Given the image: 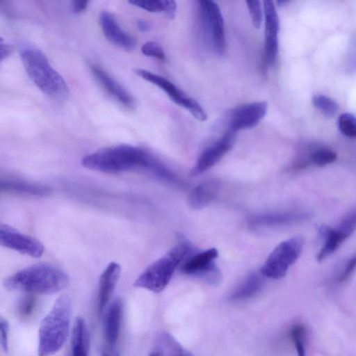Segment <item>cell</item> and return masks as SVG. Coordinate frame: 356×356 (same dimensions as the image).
Masks as SVG:
<instances>
[{"instance_id": "1", "label": "cell", "mask_w": 356, "mask_h": 356, "mask_svg": "<svg viewBox=\"0 0 356 356\" xmlns=\"http://www.w3.org/2000/svg\"><path fill=\"white\" fill-rule=\"evenodd\" d=\"M82 165L108 174L140 170L169 184H178L179 178L159 159L146 150L129 145H118L85 156Z\"/></svg>"}, {"instance_id": "2", "label": "cell", "mask_w": 356, "mask_h": 356, "mask_svg": "<svg viewBox=\"0 0 356 356\" xmlns=\"http://www.w3.org/2000/svg\"><path fill=\"white\" fill-rule=\"evenodd\" d=\"M69 277L65 271L47 263L35 264L19 270L3 282L10 291L32 294H52L65 289Z\"/></svg>"}, {"instance_id": "3", "label": "cell", "mask_w": 356, "mask_h": 356, "mask_svg": "<svg viewBox=\"0 0 356 356\" xmlns=\"http://www.w3.org/2000/svg\"><path fill=\"white\" fill-rule=\"evenodd\" d=\"M72 304L67 294L60 295L41 321L39 328L38 355L47 356L58 352L68 337Z\"/></svg>"}, {"instance_id": "4", "label": "cell", "mask_w": 356, "mask_h": 356, "mask_svg": "<svg viewBox=\"0 0 356 356\" xmlns=\"http://www.w3.org/2000/svg\"><path fill=\"white\" fill-rule=\"evenodd\" d=\"M195 252L196 248L191 243L181 241L147 267L136 280L134 286L155 293L162 291L169 284L176 268Z\"/></svg>"}, {"instance_id": "5", "label": "cell", "mask_w": 356, "mask_h": 356, "mask_svg": "<svg viewBox=\"0 0 356 356\" xmlns=\"http://www.w3.org/2000/svg\"><path fill=\"white\" fill-rule=\"evenodd\" d=\"M21 59L26 72L39 89L56 100L63 101L69 94L67 83L51 67L46 56L39 49L22 51Z\"/></svg>"}, {"instance_id": "6", "label": "cell", "mask_w": 356, "mask_h": 356, "mask_svg": "<svg viewBox=\"0 0 356 356\" xmlns=\"http://www.w3.org/2000/svg\"><path fill=\"white\" fill-rule=\"evenodd\" d=\"M303 246L304 238L300 236L281 242L269 254L260 273L271 279L283 277L299 257Z\"/></svg>"}, {"instance_id": "7", "label": "cell", "mask_w": 356, "mask_h": 356, "mask_svg": "<svg viewBox=\"0 0 356 356\" xmlns=\"http://www.w3.org/2000/svg\"><path fill=\"white\" fill-rule=\"evenodd\" d=\"M134 72L140 77L160 88L173 102L187 110L197 120H207V113L199 102L166 78L143 69H135Z\"/></svg>"}, {"instance_id": "8", "label": "cell", "mask_w": 356, "mask_h": 356, "mask_svg": "<svg viewBox=\"0 0 356 356\" xmlns=\"http://www.w3.org/2000/svg\"><path fill=\"white\" fill-rule=\"evenodd\" d=\"M203 29L213 50L223 55L226 49L224 21L220 10L214 0H197Z\"/></svg>"}, {"instance_id": "9", "label": "cell", "mask_w": 356, "mask_h": 356, "mask_svg": "<svg viewBox=\"0 0 356 356\" xmlns=\"http://www.w3.org/2000/svg\"><path fill=\"white\" fill-rule=\"evenodd\" d=\"M218 256V250L214 248L195 252L182 262L180 269L184 273L200 278L209 284H219L222 274L214 262Z\"/></svg>"}, {"instance_id": "10", "label": "cell", "mask_w": 356, "mask_h": 356, "mask_svg": "<svg viewBox=\"0 0 356 356\" xmlns=\"http://www.w3.org/2000/svg\"><path fill=\"white\" fill-rule=\"evenodd\" d=\"M356 224L355 210L348 211L335 227L321 225L318 229L323 245L316 256L318 261H322L333 254L343 241L355 231Z\"/></svg>"}, {"instance_id": "11", "label": "cell", "mask_w": 356, "mask_h": 356, "mask_svg": "<svg viewBox=\"0 0 356 356\" xmlns=\"http://www.w3.org/2000/svg\"><path fill=\"white\" fill-rule=\"evenodd\" d=\"M0 245L36 258L44 251L39 240L2 222H0Z\"/></svg>"}, {"instance_id": "12", "label": "cell", "mask_w": 356, "mask_h": 356, "mask_svg": "<svg viewBox=\"0 0 356 356\" xmlns=\"http://www.w3.org/2000/svg\"><path fill=\"white\" fill-rule=\"evenodd\" d=\"M264 14V59L266 66L273 67L278 53L279 17L273 0H263Z\"/></svg>"}, {"instance_id": "13", "label": "cell", "mask_w": 356, "mask_h": 356, "mask_svg": "<svg viewBox=\"0 0 356 356\" xmlns=\"http://www.w3.org/2000/svg\"><path fill=\"white\" fill-rule=\"evenodd\" d=\"M235 139L236 132L229 129L218 141L202 152L191 170L190 175H199L216 165L232 149Z\"/></svg>"}, {"instance_id": "14", "label": "cell", "mask_w": 356, "mask_h": 356, "mask_svg": "<svg viewBox=\"0 0 356 356\" xmlns=\"http://www.w3.org/2000/svg\"><path fill=\"white\" fill-rule=\"evenodd\" d=\"M309 214L305 211H287L255 213L248 218L251 228L288 226L305 221Z\"/></svg>"}, {"instance_id": "15", "label": "cell", "mask_w": 356, "mask_h": 356, "mask_svg": "<svg viewBox=\"0 0 356 356\" xmlns=\"http://www.w3.org/2000/svg\"><path fill=\"white\" fill-rule=\"evenodd\" d=\"M268 104L265 102H257L239 106L232 115L229 129L236 132L255 127L265 116Z\"/></svg>"}, {"instance_id": "16", "label": "cell", "mask_w": 356, "mask_h": 356, "mask_svg": "<svg viewBox=\"0 0 356 356\" xmlns=\"http://www.w3.org/2000/svg\"><path fill=\"white\" fill-rule=\"evenodd\" d=\"M93 76L103 88L124 107L133 109L136 102L133 96L99 66L90 63Z\"/></svg>"}, {"instance_id": "17", "label": "cell", "mask_w": 356, "mask_h": 356, "mask_svg": "<svg viewBox=\"0 0 356 356\" xmlns=\"http://www.w3.org/2000/svg\"><path fill=\"white\" fill-rule=\"evenodd\" d=\"M99 21L104 34L109 41L124 49L132 50L135 48V39L120 28L113 15L103 11Z\"/></svg>"}, {"instance_id": "18", "label": "cell", "mask_w": 356, "mask_h": 356, "mask_svg": "<svg viewBox=\"0 0 356 356\" xmlns=\"http://www.w3.org/2000/svg\"><path fill=\"white\" fill-rule=\"evenodd\" d=\"M221 183L216 179L205 180L190 193L188 204L193 209H202L210 204L218 196Z\"/></svg>"}, {"instance_id": "19", "label": "cell", "mask_w": 356, "mask_h": 356, "mask_svg": "<svg viewBox=\"0 0 356 356\" xmlns=\"http://www.w3.org/2000/svg\"><path fill=\"white\" fill-rule=\"evenodd\" d=\"M121 267L116 262H111L103 271L99 282V311L105 309L109 302L120 275Z\"/></svg>"}, {"instance_id": "20", "label": "cell", "mask_w": 356, "mask_h": 356, "mask_svg": "<svg viewBox=\"0 0 356 356\" xmlns=\"http://www.w3.org/2000/svg\"><path fill=\"white\" fill-rule=\"evenodd\" d=\"M264 284L261 274L252 273L247 275L229 294L231 302H242L258 295Z\"/></svg>"}, {"instance_id": "21", "label": "cell", "mask_w": 356, "mask_h": 356, "mask_svg": "<svg viewBox=\"0 0 356 356\" xmlns=\"http://www.w3.org/2000/svg\"><path fill=\"white\" fill-rule=\"evenodd\" d=\"M123 303L115 299L110 305L105 321V338L108 345L113 347L116 343L120 330Z\"/></svg>"}, {"instance_id": "22", "label": "cell", "mask_w": 356, "mask_h": 356, "mask_svg": "<svg viewBox=\"0 0 356 356\" xmlns=\"http://www.w3.org/2000/svg\"><path fill=\"white\" fill-rule=\"evenodd\" d=\"M90 346V334L85 320L76 317L71 337V350L74 356H87Z\"/></svg>"}, {"instance_id": "23", "label": "cell", "mask_w": 356, "mask_h": 356, "mask_svg": "<svg viewBox=\"0 0 356 356\" xmlns=\"http://www.w3.org/2000/svg\"><path fill=\"white\" fill-rule=\"evenodd\" d=\"M150 355H191L169 333L162 332L157 334Z\"/></svg>"}, {"instance_id": "24", "label": "cell", "mask_w": 356, "mask_h": 356, "mask_svg": "<svg viewBox=\"0 0 356 356\" xmlns=\"http://www.w3.org/2000/svg\"><path fill=\"white\" fill-rule=\"evenodd\" d=\"M314 106L325 116L332 118L339 110L338 104L330 97L323 95H316L313 97Z\"/></svg>"}, {"instance_id": "25", "label": "cell", "mask_w": 356, "mask_h": 356, "mask_svg": "<svg viewBox=\"0 0 356 356\" xmlns=\"http://www.w3.org/2000/svg\"><path fill=\"white\" fill-rule=\"evenodd\" d=\"M337 157V154L333 150L325 147H320L312 152L310 163L316 166L323 167L334 162Z\"/></svg>"}, {"instance_id": "26", "label": "cell", "mask_w": 356, "mask_h": 356, "mask_svg": "<svg viewBox=\"0 0 356 356\" xmlns=\"http://www.w3.org/2000/svg\"><path fill=\"white\" fill-rule=\"evenodd\" d=\"M290 337L298 355H305L306 330L303 325L296 323L290 327Z\"/></svg>"}, {"instance_id": "27", "label": "cell", "mask_w": 356, "mask_h": 356, "mask_svg": "<svg viewBox=\"0 0 356 356\" xmlns=\"http://www.w3.org/2000/svg\"><path fill=\"white\" fill-rule=\"evenodd\" d=\"M339 131L346 137L355 138L356 136V119L348 113H342L337 122Z\"/></svg>"}, {"instance_id": "28", "label": "cell", "mask_w": 356, "mask_h": 356, "mask_svg": "<svg viewBox=\"0 0 356 356\" xmlns=\"http://www.w3.org/2000/svg\"><path fill=\"white\" fill-rule=\"evenodd\" d=\"M37 298L32 293L25 294L20 298L17 304V313L21 318H27L30 317L37 307Z\"/></svg>"}, {"instance_id": "29", "label": "cell", "mask_w": 356, "mask_h": 356, "mask_svg": "<svg viewBox=\"0 0 356 356\" xmlns=\"http://www.w3.org/2000/svg\"><path fill=\"white\" fill-rule=\"evenodd\" d=\"M247 8L253 26L259 29L261 22V6L260 0H245Z\"/></svg>"}, {"instance_id": "30", "label": "cell", "mask_w": 356, "mask_h": 356, "mask_svg": "<svg viewBox=\"0 0 356 356\" xmlns=\"http://www.w3.org/2000/svg\"><path fill=\"white\" fill-rule=\"evenodd\" d=\"M143 54L145 56L154 57L161 60L165 59V55L162 47L155 42H147L141 47Z\"/></svg>"}, {"instance_id": "31", "label": "cell", "mask_w": 356, "mask_h": 356, "mask_svg": "<svg viewBox=\"0 0 356 356\" xmlns=\"http://www.w3.org/2000/svg\"><path fill=\"white\" fill-rule=\"evenodd\" d=\"M159 12H163L169 18H173L177 10L175 0H156Z\"/></svg>"}, {"instance_id": "32", "label": "cell", "mask_w": 356, "mask_h": 356, "mask_svg": "<svg viewBox=\"0 0 356 356\" xmlns=\"http://www.w3.org/2000/svg\"><path fill=\"white\" fill-rule=\"evenodd\" d=\"M355 256L353 255L347 261L341 273L337 277V282H344L348 280L355 270Z\"/></svg>"}, {"instance_id": "33", "label": "cell", "mask_w": 356, "mask_h": 356, "mask_svg": "<svg viewBox=\"0 0 356 356\" xmlns=\"http://www.w3.org/2000/svg\"><path fill=\"white\" fill-rule=\"evenodd\" d=\"M9 328L8 322L0 318V345L4 352L8 351Z\"/></svg>"}, {"instance_id": "34", "label": "cell", "mask_w": 356, "mask_h": 356, "mask_svg": "<svg viewBox=\"0 0 356 356\" xmlns=\"http://www.w3.org/2000/svg\"><path fill=\"white\" fill-rule=\"evenodd\" d=\"M129 2L149 12H159L156 0H128Z\"/></svg>"}, {"instance_id": "35", "label": "cell", "mask_w": 356, "mask_h": 356, "mask_svg": "<svg viewBox=\"0 0 356 356\" xmlns=\"http://www.w3.org/2000/svg\"><path fill=\"white\" fill-rule=\"evenodd\" d=\"M14 51V47L3 42H0V62L9 56Z\"/></svg>"}, {"instance_id": "36", "label": "cell", "mask_w": 356, "mask_h": 356, "mask_svg": "<svg viewBox=\"0 0 356 356\" xmlns=\"http://www.w3.org/2000/svg\"><path fill=\"white\" fill-rule=\"evenodd\" d=\"M89 1L90 0H72V6L74 12L79 13L83 11L86 8Z\"/></svg>"}, {"instance_id": "37", "label": "cell", "mask_w": 356, "mask_h": 356, "mask_svg": "<svg viewBox=\"0 0 356 356\" xmlns=\"http://www.w3.org/2000/svg\"><path fill=\"white\" fill-rule=\"evenodd\" d=\"M137 26L141 32H147L151 29L150 24L144 19H138L137 21Z\"/></svg>"}, {"instance_id": "38", "label": "cell", "mask_w": 356, "mask_h": 356, "mask_svg": "<svg viewBox=\"0 0 356 356\" xmlns=\"http://www.w3.org/2000/svg\"><path fill=\"white\" fill-rule=\"evenodd\" d=\"M289 0H276L278 5L281 6L287 3Z\"/></svg>"}, {"instance_id": "39", "label": "cell", "mask_w": 356, "mask_h": 356, "mask_svg": "<svg viewBox=\"0 0 356 356\" xmlns=\"http://www.w3.org/2000/svg\"><path fill=\"white\" fill-rule=\"evenodd\" d=\"M0 42H3V39L1 37H0Z\"/></svg>"}, {"instance_id": "40", "label": "cell", "mask_w": 356, "mask_h": 356, "mask_svg": "<svg viewBox=\"0 0 356 356\" xmlns=\"http://www.w3.org/2000/svg\"><path fill=\"white\" fill-rule=\"evenodd\" d=\"M2 2V0H0V3Z\"/></svg>"}]
</instances>
